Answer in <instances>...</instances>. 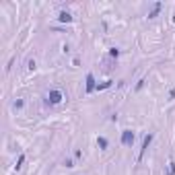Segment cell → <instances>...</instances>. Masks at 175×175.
I'll return each instance as SVG.
<instances>
[{
    "mask_svg": "<svg viewBox=\"0 0 175 175\" xmlns=\"http://www.w3.org/2000/svg\"><path fill=\"white\" fill-rule=\"evenodd\" d=\"M95 89V76L93 74H87V93H91Z\"/></svg>",
    "mask_w": 175,
    "mask_h": 175,
    "instance_id": "5",
    "label": "cell"
},
{
    "mask_svg": "<svg viewBox=\"0 0 175 175\" xmlns=\"http://www.w3.org/2000/svg\"><path fill=\"white\" fill-rule=\"evenodd\" d=\"M58 19H60L62 23H70V21H72V15H70V12H66V10H62V12L58 15Z\"/></svg>",
    "mask_w": 175,
    "mask_h": 175,
    "instance_id": "4",
    "label": "cell"
},
{
    "mask_svg": "<svg viewBox=\"0 0 175 175\" xmlns=\"http://www.w3.org/2000/svg\"><path fill=\"white\" fill-rule=\"evenodd\" d=\"M169 175H175V163H169Z\"/></svg>",
    "mask_w": 175,
    "mask_h": 175,
    "instance_id": "10",
    "label": "cell"
},
{
    "mask_svg": "<svg viewBox=\"0 0 175 175\" xmlns=\"http://www.w3.org/2000/svg\"><path fill=\"white\" fill-rule=\"evenodd\" d=\"M159 10H161V2H157V4H155V8H152V12H150L148 17H150V19H155V17L159 15Z\"/></svg>",
    "mask_w": 175,
    "mask_h": 175,
    "instance_id": "7",
    "label": "cell"
},
{
    "mask_svg": "<svg viewBox=\"0 0 175 175\" xmlns=\"http://www.w3.org/2000/svg\"><path fill=\"white\" fill-rule=\"evenodd\" d=\"M132 142H134V132L124 130L122 132V144H124V146H132Z\"/></svg>",
    "mask_w": 175,
    "mask_h": 175,
    "instance_id": "1",
    "label": "cell"
},
{
    "mask_svg": "<svg viewBox=\"0 0 175 175\" xmlns=\"http://www.w3.org/2000/svg\"><path fill=\"white\" fill-rule=\"evenodd\" d=\"M109 54H111V56H113V58H118V56H120V49H115V47H113V49H111V52H109Z\"/></svg>",
    "mask_w": 175,
    "mask_h": 175,
    "instance_id": "11",
    "label": "cell"
},
{
    "mask_svg": "<svg viewBox=\"0 0 175 175\" xmlns=\"http://www.w3.org/2000/svg\"><path fill=\"white\" fill-rule=\"evenodd\" d=\"M62 99H64V95H62L60 91H56V89H54V91H49V95H47V101H49V103H54V105H56V103H60Z\"/></svg>",
    "mask_w": 175,
    "mask_h": 175,
    "instance_id": "2",
    "label": "cell"
},
{
    "mask_svg": "<svg viewBox=\"0 0 175 175\" xmlns=\"http://www.w3.org/2000/svg\"><path fill=\"white\" fill-rule=\"evenodd\" d=\"M64 165H66V167H74V163H72V159H66V161H64Z\"/></svg>",
    "mask_w": 175,
    "mask_h": 175,
    "instance_id": "12",
    "label": "cell"
},
{
    "mask_svg": "<svg viewBox=\"0 0 175 175\" xmlns=\"http://www.w3.org/2000/svg\"><path fill=\"white\" fill-rule=\"evenodd\" d=\"M109 87H111V81H105V83L97 85V89H99V91H103V89H109Z\"/></svg>",
    "mask_w": 175,
    "mask_h": 175,
    "instance_id": "8",
    "label": "cell"
},
{
    "mask_svg": "<svg viewBox=\"0 0 175 175\" xmlns=\"http://www.w3.org/2000/svg\"><path fill=\"white\" fill-rule=\"evenodd\" d=\"M23 163H25V155H21V157H19V161H17V169H19Z\"/></svg>",
    "mask_w": 175,
    "mask_h": 175,
    "instance_id": "9",
    "label": "cell"
},
{
    "mask_svg": "<svg viewBox=\"0 0 175 175\" xmlns=\"http://www.w3.org/2000/svg\"><path fill=\"white\" fill-rule=\"evenodd\" d=\"M97 144H99V148H101V150H107V146H109L107 138H103V136H99V138H97Z\"/></svg>",
    "mask_w": 175,
    "mask_h": 175,
    "instance_id": "6",
    "label": "cell"
},
{
    "mask_svg": "<svg viewBox=\"0 0 175 175\" xmlns=\"http://www.w3.org/2000/svg\"><path fill=\"white\" fill-rule=\"evenodd\" d=\"M152 142V134H148V136H144V142H142V150H140V159H142V155H144V150L148 148V144Z\"/></svg>",
    "mask_w": 175,
    "mask_h": 175,
    "instance_id": "3",
    "label": "cell"
}]
</instances>
